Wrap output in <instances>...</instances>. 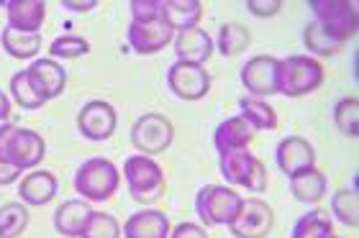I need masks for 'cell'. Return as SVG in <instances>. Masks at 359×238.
<instances>
[{
    "mask_svg": "<svg viewBox=\"0 0 359 238\" xmlns=\"http://www.w3.org/2000/svg\"><path fill=\"white\" fill-rule=\"evenodd\" d=\"M26 75H29L34 90H36L44 100L60 97L62 92H65V88H67V72H65V67H62L57 59H52V57L34 59L31 67L26 69Z\"/></svg>",
    "mask_w": 359,
    "mask_h": 238,
    "instance_id": "5bb4252c",
    "label": "cell"
},
{
    "mask_svg": "<svg viewBox=\"0 0 359 238\" xmlns=\"http://www.w3.org/2000/svg\"><path fill=\"white\" fill-rule=\"evenodd\" d=\"M123 179H126L128 195L142 205L157 202L167 190L165 169L151 157H128L123 162Z\"/></svg>",
    "mask_w": 359,
    "mask_h": 238,
    "instance_id": "7a4b0ae2",
    "label": "cell"
},
{
    "mask_svg": "<svg viewBox=\"0 0 359 238\" xmlns=\"http://www.w3.org/2000/svg\"><path fill=\"white\" fill-rule=\"evenodd\" d=\"M218 169H221L229 185L247 187L249 192H264L267 190V169L249 149L224 154L218 159Z\"/></svg>",
    "mask_w": 359,
    "mask_h": 238,
    "instance_id": "8992f818",
    "label": "cell"
},
{
    "mask_svg": "<svg viewBox=\"0 0 359 238\" xmlns=\"http://www.w3.org/2000/svg\"><path fill=\"white\" fill-rule=\"evenodd\" d=\"M175 54L177 62H187V64H205L213 54V38L203 29H187L175 34Z\"/></svg>",
    "mask_w": 359,
    "mask_h": 238,
    "instance_id": "d6986e66",
    "label": "cell"
},
{
    "mask_svg": "<svg viewBox=\"0 0 359 238\" xmlns=\"http://www.w3.org/2000/svg\"><path fill=\"white\" fill-rule=\"evenodd\" d=\"M303 44L311 54H318V57H334L344 49V38H339L337 34H331L326 26H321L318 21H311L303 29Z\"/></svg>",
    "mask_w": 359,
    "mask_h": 238,
    "instance_id": "cb8c5ba5",
    "label": "cell"
},
{
    "mask_svg": "<svg viewBox=\"0 0 359 238\" xmlns=\"http://www.w3.org/2000/svg\"><path fill=\"white\" fill-rule=\"evenodd\" d=\"M90 213H93V208L88 205V200L62 202L60 208H57V213H54V228L65 238H80V231L88 223Z\"/></svg>",
    "mask_w": 359,
    "mask_h": 238,
    "instance_id": "603a6c76",
    "label": "cell"
},
{
    "mask_svg": "<svg viewBox=\"0 0 359 238\" xmlns=\"http://www.w3.org/2000/svg\"><path fill=\"white\" fill-rule=\"evenodd\" d=\"M244 197L224 185H205L195 195V213L205 225H231L241 213Z\"/></svg>",
    "mask_w": 359,
    "mask_h": 238,
    "instance_id": "5b68a950",
    "label": "cell"
},
{
    "mask_svg": "<svg viewBox=\"0 0 359 238\" xmlns=\"http://www.w3.org/2000/svg\"><path fill=\"white\" fill-rule=\"evenodd\" d=\"M170 218L162 210H139L123 223V238H170Z\"/></svg>",
    "mask_w": 359,
    "mask_h": 238,
    "instance_id": "ffe728a7",
    "label": "cell"
},
{
    "mask_svg": "<svg viewBox=\"0 0 359 238\" xmlns=\"http://www.w3.org/2000/svg\"><path fill=\"white\" fill-rule=\"evenodd\" d=\"M275 225V213L267 202L259 197H249L241 205V213L236 216L229 231L233 238H267Z\"/></svg>",
    "mask_w": 359,
    "mask_h": 238,
    "instance_id": "30bf717a",
    "label": "cell"
},
{
    "mask_svg": "<svg viewBox=\"0 0 359 238\" xmlns=\"http://www.w3.org/2000/svg\"><path fill=\"white\" fill-rule=\"evenodd\" d=\"M167 88L172 90V95L180 100H203L210 90V75L201 64H187V62H175L167 69Z\"/></svg>",
    "mask_w": 359,
    "mask_h": 238,
    "instance_id": "9c48e42d",
    "label": "cell"
},
{
    "mask_svg": "<svg viewBox=\"0 0 359 238\" xmlns=\"http://www.w3.org/2000/svg\"><path fill=\"white\" fill-rule=\"evenodd\" d=\"M323 85V67L321 62L306 54H295L287 59H280L277 67V92L287 97L311 95L313 90Z\"/></svg>",
    "mask_w": 359,
    "mask_h": 238,
    "instance_id": "3957f363",
    "label": "cell"
},
{
    "mask_svg": "<svg viewBox=\"0 0 359 238\" xmlns=\"http://www.w3.org/2000/svg\"><path fill=\"white\" fill-rule=\"evenodd\" d=\"M49 54H52V59H77V57L90 54V44L88 38L67 34V36L54 38L52 44H49Z\"/></svg>",
    "mask_w": 359,
    "mask_h": 238,
    "instance_id": "836d02e7",
    "label": "cell"
},
{
    "mask_svg": "<svg viewBox=\"0 0 359 238\" xmlns=\"http://www.w3.org/2000/svg\"><path fill=\"white\" fill-rule=\"evenodd\" d=\"M97 3L95 0H85V3H75V0H62V8H67V10H77V13H88L93 10Z\"/></svg>",
    "mask_w": 359,
    "mask_h": 238,
    "instance_id": "ab89813d",
    "label": "cell"
},
{
    "mask_svg": "<svg viewBox=\"0 0 359 238\" xmlns=\"http://www.w3.org/2000/svg\"><path fill=\"white\" fill-rule=\"evenodd\" d=\"M290 182V192L292 197L298 202H306V205H316V202H321L326 197V190H329V179L323 174L321 169H303L298 174H292L287 177Z\"/></svg>",
    "mask_w": 359,
    "mask_h": 238,
    "instance_id": "44dd1931",
    "label": "cell"
},
{
    "mask_svg": "<svg viewBox=\"0 0 359 238\" xmlns=\"http://www.w3.org/2000/svg\"><path fill=\"white\" fill-rule=\"evenodd\" d=\"M18 177H21V169H15V167H11V164L0 162V187L13 185Z\"/></svg>",
    "mask_w": 359,
    "mask_h": 238,
    "instance_id": "74e56055",
    "label": "cell"
},
{
    "mask_svg": "<svg viewBox=\"0 0 359 238\" xmlns=\"http://www.w3.org/2000/svg\"><path fill=\"white\" fill-rule=\"evenodd\" d=\"M249 41H252V36H249L247 26H241V23H224L221 31H218L216 46L224 57H236V54L247 49Z\"/></svg>",
    "mask_w": 359,
    "mask_h": 238,
    "instance_id": "f1b7e54d",
    "label": "cell"
},
{
    "mask_svg": "<svg viewBox=\"0 0 359 238\" xmlns=\"http://www.w3.org/2000/svg\"><path fill=\"white\" fill-rule=\"evenodd\" d=\"M116 108L105 100H90L77 113V128L88 141H108L116 131Z\"/></svg>",
    "mask_w": 359,
    "mask_h": 238,
    "instance_id": "8fae6325",
    "label": "cell"
},
{
    "mask_svg": "<svg viewBox=\"0 0 359 238\" xmlns=\"http://www.w3.org/2000/svg\"><path fill=\"white\" fill-rule=\"evenodd\" d=\"M275 162L285 177H292V174H298V172L316 167V151L306 139L287 136V139H283V141L277 144Z\"/></svg>",
    "mask_w": 359,
    "mask_h": 238,
    "instance_id": "9a60e30c",
    "label": "cell"
},
{
    "mask_svg": "<svg viewBox=\"0 0 359 238\" xmlns=\"http://www.w3.org/2000/svg\"><path fill=\"white\" fill-rule=\"evenodd\" d=\"M11 95H13L15 105L23 108V111H36V108H41V105L46 103L44 97L34 90L29 75H26V69H21V72H15V75L11 77Z\"/></svg>",
    "mask_w": 359,
    "mask_h": 238,
    "instance_id": "f546056e",
    "label": "cell"
},
{
    "mask_svg": "<svg viewBox=\"0 0 359 238\" xmlns=\"http://www.w3.org/2000/svg\"><path fill=\"white\" fill-rule=\"evenodd\" d=\"M331 213L334 218H339L344 225L349 228H357L359 225V197L357 190H339L334 197H331Z\"/></svg>",
    "mask_w": 359,
    "mask_h": 238,
    "instance_id": "4dcf8cb0",
    "label": "cell"
},
{
    "mask_svg": "<svg viewBox=\"0 0 359 238\" xmlns=\"http://www.w3.org/2000/svg\"><path fill=\"white\" fill-rule=\"evenodd\" d=\"M29 210L23 202H6L0 205V238H18L29 228Z\"/></svg>",
    "mask_w": 359,
    "mask_h": 238,
    "instance_id": "83f0119b",
    "label": "cell"
},
{
    "mask_svg": "<svg viewBox=\"0 0 359 238\" xmlns=\"http://www.w3.org/2000/svg\"><path fill=\"white\" fill-rule=\"evenodd\" d=\"M334 236V223L326 210H308L306 216L298 218L292 225L290 238H331Z\"/></svg>",
    "mask_w": 359,
    "mask_h": 238,
    "instance_id": "4316f807",
    "label": "cell"
},
{
    "mask_svg": "<svg viewBox=\"0 0 359 238\" xmlns=\"http://www.w3.org/2000/svg\"><path fill=\"white\" fill-rule=\"evenodd\" d=\"M172 139V120L162 115V113H144L142 118H136V123L131 126V144L144 157H157V154L167 151Z\"/></svg>",
    "mask_w": 359,
    "mask_h": 238,
    "instance_id": "52a82bcc",
    "label": "cell"
},
{
    "mask_svg": "<svg viewBox=\"0 0 359 238\" xmlns=\"http://www.w3.org/2000/svg\"><path fill=\"white\" fill-rule=\"evenodd\" d=\"M247 10L257 18H272L283 10L280 0H247Z\"/></svg>",
    "mask_w": 359,
    "mask_h": 238,
    "instance_id": "d590c367",
    "label": "cell"
},
{
    "mask_svg": "<svg viewBox=\"0 0 359 238\" xmlns=\"http://www.w3.org/2000/svg\"><path fill=\"white\" fill-rule=\"evenodd\" d=\"M0 44L13 59H34L41 49V34H26V31H15L6 26L0 31Z\"/></svg>",
    "mask_w": 359,
    "mask_h": 238,
    "instance_id": "d4e9b609",
    "label": "cell"
},
{
    "mask_svg": "<svg viewBox=\"0 0 359 238\" xmlns=\"http://www.w3.org/2000/svg\"><path fill=\"white\" fill-rule=\"evenodd\" d=\"M126 38H128V46H131L136 54L149 57V54L162 52V49L172 41L175 31L170 29L162 18H157V21H147V23L131 21V23H128Z\"/></svg>",
    "mask_w": 359,
    "mask_h": 238,
    "instance_id": "4fadbf2b",
    "label": "cell"
},
{
    "mask_svg": "<svg viewBox=\"0 0 359 238\" xmlns=\"http://www.w3.org/2000/svg\"><path fill=\"white\" fill-rule=\"evenodd\" d=\"M203 18V3L198 0H162V21L180 34L187 29H198Z\"/></svg>",
    "mask_w": 359,
    "mask_h": 238,
    "instance_id": "7402d4cb",
    "label": "cell"
},
{
    "mask_svg": "<svg viewBox=\"0 0 359 238\" xmlns=\"http://www.w3.org/2000/svg\"><path fill=\"white\" fill-rule=\"evenodd\" d=\"M277 67H280V59L267 54L252 57L241 67V85L247 88L249 97L264 100L269 95H277Z\"/></svg>",
    "mask_w": 359,
    "mask_h": 238,
    "instance_id": "7c38bea8",
    "label": "cell"
},
{
    "mask_svg": "<svg viewBox=\"0 0 359 238\" xmlns=\"http://www.w3.org/2000/svg\"><path fill=\"white\" fill-rule=\"evenodd\" d=\"M334 123L344 136L357 139L359 134V100L357 97H341L334 105Z\"/></svg>",
    "mask_w": 359,
    "mask_h": 238,
    "instance_id": "1f68e13d",
    "label": "cell"
},
{
    "mask_svg": "<svg viewBox=\"0 0 359 238\" xmlns=\"http://www.w3.org/2000/svg\"><path fill=\"white\" fill-rule=\"evenodd\" d=\"M0 8L8 15V26L26 34H39L46 18L44 0H0Z\"/></svg>",
    "mask_w": 359,
    "mask_h": 238,
    "instance_id": "2e32d148",
    "label": "cell"
},
{
    "mask_svg": "<svg viewBox=\"0 0 359 238\" xmlns=\"http://www.w3.org/2000/svg\"><path fill=\"white\" fill-rule=\"evenodd\" d=\"M121 185V172L111 159L93 157L83 162L75 172V190L83 200L103 202L111 200Z\"/></svg>",
    "mask_w": 359,
    "mask_h": 238,
    "instance_id": "277c9868",
    "label": "cell"
},
{
    "mask_svg": "<svg viewBox=\"0 0 359 238\" xmlns=\"http://www.w3.org/2000/svg\"><path fill=\"white\" fill-rule=\"evenodd\" d=\"M239 111H241V118L252 126L255 134L257 131H275L277 123H280L275 108L267 100H259V97H241Z\"/></svg>",
    "mask_w": 359,
    "mask_h": 238,
    "instance_id": "484cf974",
    "label": "cell"
},
{
    "mask_svg": "<svg viewBox=\"0 0 359 238\" xmlns=\"http://www.w3.org/2000/svg\"><path fill=\"white\" fill-rule=\"evenodd\" d=\"M80 238H121V225L118 220L108 213H97L93 210L88 218V223L83 225Z\"/></svg>",
    "mask_w": 359,
    "mask_h": 238,
    "instance_id": "d6a6232c",
    "label": "cell"
},
{
    "mask_svg": "<svg viewBox=\"0 0 359 238\" xmlns=\"http://www.w3.org/2000/svg\"><path fill=\"white\" fill-rule=\"evenodd\" d=\"M13 123V115H11V100H8V95L0 90V131L6 126H11Z\"/></svg>",
    "mask_w": 359,
    "mask_h": 238,
    "instance_id": "f35d334b",
    "label": "cell"
},
{
    "mask_svg": "<svg viewBox=\"0 0 359 238\" xmlns=\"http://www.w3.org/2000/svg\"><path fill=\"white\" fill-rule=\"evenodd\" d=\"M60 190V182L52 172L46 169H31L26 177L21 179L18 185V197H21L23 205H31V208H41L46 202H52V197Z\"/></svg>",
    "mask_w": 359,
    "mask_h": 238,
    "instance_id": "ac0fdd59",
    "label": "cell"
},
{
    "mask_svg": "<svg viewBox=\"0 0 359 238\" xmlns=\"http://www.w3.org/2000/svg\"><path fill=\"white\" fill-rule=\"evenodd\" d=\"M331 238H339V236H331Z\"/></svg>",
    "mask_w": 359,
    "mask_h": 238,
    "instance_id": "60d3db41",
    "label": "cell"
},
{
    "mask_svg": "<svg viewBox=\"0 0 359 238\" xmlns=\"http://www.w3.org/2000/svg\"><path fill=\"white\" fill-rule=\"evenodd\" d=\"M252 141H255V131H252V126H249L241 115L221 120L216 128V134H213V146H216L218 157L249 149V144Z\"/></svg>",
    "mask_w": 359,
    "mask_h": 238,
    "instance_id": "e0dca14e",
    "label": "cell"
},
{
    "mask_svg": "<svg viewBox=\"0 0 359 238\" xmlns=\"http://www.w3.org/2000/svg\"><path fill=\"white\" fill-rule=\"evenodd\" d=\"M46 154L44 139L31 131V128H21L11 123L0 131V162L11 164L15 169H36L41 159Z\"/></svg>",
    "mask_w": 359,
    "mask_h": 238,
    "instance_id": "6da1fadb",
    "label": "cell"
},
{
    "mask_svg": "<svg viewBox=\"0 0 359 238\" xmlns=\"http://www.w3.org/2000/svg\"><path fill=\"white\" fill-rule=\"evenodd\" d=\"M170 238H208V233L198 223H180L170 231Z\"/></svg>",
    "mask_w": 359,
    "mask_h": 238,
    "instance_id": "8d00e7d4",
    "label": "cell"
},
{
    "mask_svg": "<svg viewBox=\"0 0 359 238\" xmlns=\"http://www.w3.org/2000/svg\"><path fill=\"white\" fill-rule=\"evenodd\" d=\"M128 10H131V21L136 23L157 21L162 18V0H131Z\"/></svg>",
    "mask_w": 359,
    "mask_h": 238,
    "instance_id": "e575fe53",
    "label": "cell"
},
{
    "mask_svg": "<svg viewBox=\"0 0 359 238\" xmlns=\"http://www.w3.org/2000/svg\"><path fill=\"white\" fill-rule=\"evenodd\" d=\"M308 8L313 13V21L326 26L339 38L349 41L357 34L359 15L354 3H346V0H308Z\"/></svg>",
    "mask_w": 359,
    "mask_h": 238,
    "instance_id": "ba28073f",
    "label": "cell"
}]
</instances>
